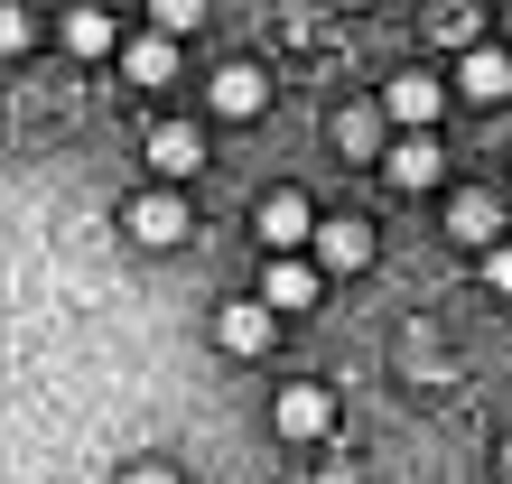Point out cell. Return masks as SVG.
Returning <instances> with one entry per match:
<instances>
[{"instance_id":"18","label":"cell","mask_w":512,"mask_h":484,"mask_svg":"<svg viewBox=\"0 0 512 484\" xmlns=\"http://www.w3.org/2000/svg\"><path fill=\"white\" fill-rule=\"evenodd\" d=\"M28 47H38V19H28V10H0V56H28Z\"/></svg>"},{"instance_id":"8","label":"cell","mask_w":512,"mask_h":484,"mask_svg":"<svg viewBox=\"0 0 512 484\" xmlns=\"http://www.w3.org/2000/svg\"><path fill=\"white\" fill-rule=\"evenodd\" d=\"M447 94H466V103H503V94H512V56L485 47V38L457 47V84H447Z\"/></svg>"},{"instance_id":"15","label":"cell","mask_w":512,"mask_h":484,"mask_svg":"<svg viewBox=\"0 0 512 484\" xmlns=\"http://www.w3.org/2000/svg\"><path fill=\"white\" fill-rule=\"evenodd\" d=\"M336 149L345 159H382V103H345L336 112Z\"/></svg>"},{"instance_id":"4","label":"cell","mask_w":512,"mask_h":484,"mask_svg":"<svg viewBox=\"0 0 512 484\" xmlns=\"http://www.w3.org/2000/svg\"><path fill=\"white\" fill-rule=\"evenodd\" d=\"M447 103H457V94H447L438 75H419V66L382 84V121H401V131H438V112H447Z\"/></svg>"},{"instance_id":"19","label":"cell","mask_w":512,"mask_h":484,"mask_svg":"<svg viewBox=\"0 0 512 484\" xmlns=\"http://www.w3.org/2000/svg\"><path fill=\"white\" fill-rule=\"evenodd\" d=\"M485 280H494V289H512V242H503V233L485 242Z\"/></svg>"},{"instance_id":"12","label":"cell","mask_w":512,"mask_h":484,"mask_svg":"<svg viewBox=\"0 0 512 484\" xmlns=\"http://www.w3.org/2000/svg\"><path fill=\"white\" fill-rule=\"evenodd\" d=\"M56 38H66V56H112V47H122V28H112L103 0H84V10L56 19Z\"/></svg>"},{"instance_id":"22","label":"cell","mask_w":512,"mask_h":484,"mask_svg":"<svg viewBox=\"0 0 512 484\" xmlns=\"http://www.w3.org/2000/svg\"><path fill=\"white\" fill-rule=\"evenodd\" d=\"M345 10H364V0H345Z\"/></svg>"},{"instance_id":"16","label":"cell","mask_w":512,"mask_h":484,"mask_svg":"<svg viewBox=\"0 0 512 484\" xmlns=\"http://www.w3.org/2000/svg\"><path fill=\"white\" fill-rule=\"evenodd\" d=\"M429 38L438 47H475L485 38V10H475V0H429Z\"/></svg>"},{"instance_id":"3","label":"cell","mask_w":512,"mask_h":484,"mask_svg":"<svg viewBox=\"0 0 512 484\" xmlns=\"http://www.w3.org/2000/svg\"><path fill=\"white\" fill-rule=\"evenodd\" d=\"M382 177H391L401 196H429L438 177H447V149H438L429 131H401V140H382Z\"/></svg>"},{"instance_id":"21","label":"cell","mask_w":512,"mask_h":484,"mask_svg":"<svg viewBox=\"0 0 512 484\" xmlns=\"http://www.w3.org/2000/svg\"><path fill=\"white\" fill-rule=\"evenodd\" d=\"M503 475H512V438H503Z\"/></svg>"},{"instance_id":"20","label":"cell","mask_w":512,"mask_h":484,"mask_svg":"<svg viewBox=\"0 0 512 484\" xmlns=\"http://www.w3.org/2000/svg\"><path fill=\"white\" fill-rule=\"evenodd\" d=\"M122 484H177V475H168V466H131Z\"/></svg>"},{"instance_id":"13","label":"cell","mask_w":512,"mask_h":484,"mask_svg":"<svg viewBox=\"0 0 512 484\" xmlns=\"http://www.w3.org/2000/svg\"><path fill=\"white\" fill-rule=\"evenodd\" d=\"M261 298H270V308H308V298H317V270L308 261H289V252H270V270H261Z\"/></svg>"},{"instance_id":"5","label":"cell","mask_w":512,"mask_h":484,"mask_svg":"<svg viewBox=\"0 0 512 484\" xmlns=\"http://www.w3.org/2000/svg\"><path fill=\"white\" fill-rule=\"evenodd\" d=\"M308 242H317V270H373V224L364 215H326V224H308Z\"/></svg>"},{"instance_id":"6","label":"cell","mask_w":512,"mask_h":484,"mask_svg":"<svg viewBox=\"0 0 512 484\" xmlns=\"http://www.w3.org/2000/svg\"><path fill=\"white\" fill-rule=\"evenodd\" d=\"M308 196H298V187H270L261 205H252V233H261V252H298V242H308Z\"/></svg>"},{"instance_id":"9","label":"cell","mask_w":512,"mask_h":484,"mask_svg":"<svg viewBox=\"0 0 512 484\" xmlns=\"http://www.w3.org/2000/svg\"><path fill=\"white\" fill-rule=\"evenodd\" d=\"M270 326H280L270 298H233V308H215V345L224 354H270Z\"/></svg>"},{"instance_id":"10","label":"cell","mask_w":512,"mask_h":484,"mask_svg":"<svg viewBox=\"0 0 512 484\" xmlns=\"http://www.w3.org/2000/svg\"><path fill=\"white\" fill-rule=\"evenodd\" d=\"M149 168H159V187H187V177L205 168L196 121H159V131H149Z\"/></svg>"},{"instance_id":"17","label":"cell","mask_w":512,"mask_h":484,"mask_svg":"<svg viewBox=\"0 0 512 484\" xmlns=\"http://www.w3.org/2000/svg\"><path fill=\"white\" fill-rule=\"evenodd\" d=\"M196 19H205V0H149V28H159V38H187Z\"/></svg>"},{"instance_id":"14","label":"cell","mask_w":512,"mask_h":484,"mask_svg":"<svg viewBox=\"0 0 512 484\" xmlns=\"http://www.w3.org/2000/svg\"><path fill=\"white\" fill-rule=\"evenodd\" d=\"M122 75H131V84H177V38H159V28L131 38V47H122Z\"/></svg>"},{"instance_id":"11","label":"cell","mask_w":512,"mask_h":484,"mask_svg":"<svg viewBox=\"0 0 512 484\" xmlns=\"http://www.w3.org/2000/svg\"><path fill=\"white\" fill-rule=\"evenodd\" d=\"M447 233L485 252V242L503 233V196H494V187H457V196H447Z\"/></svg>"},{"instance_id":"2","label":"cell","mask_w":512,"mask_h":484,"mask_svg":"<svg viewBox=\"0 0 512 484\" xmlns=\"http://www.w3.org/2000/svg\"><path fill=\"white\" fill-rule=\"evenodd\" d=\"M270 429H280V438H326V429H336V391H326V382H280V391H270Z\"/></svg>"},{"instance_id":"1","label":"cell","mask_w":512,"mask_h":484,"mask_svg":"<svg viewBox=\"0 0 512 484\" xmlns=\"http://www.w3.org/2000/svg\"><path fill=\"white\" fill-rule=\"evenodd\" d=\"M122 224H131V242H149V252H168V242H187V233H196V215H187V196H177V187L131 196V205H122Z\"/></svg>"},{"instance_id":"7","label":"cell","mask_w":512,"mask_h":484,"mask_svg":"<svg viewBox=\"0 0 512 484\" xmlns=\"http://www.w3.org/2000/svg\"><path fill=\"white\" fill-rule=\"evenodd\" d=\"M205 103H215L224 121H252V112L270 103V75L252 66V56H233V66H215V75H205Z\"/></svg>"}]
</instances>
